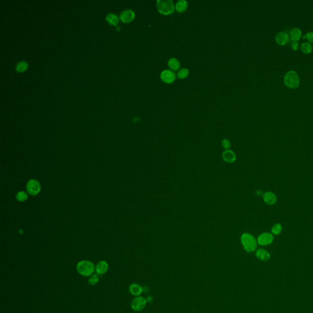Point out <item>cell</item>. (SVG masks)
I'll list each match as a JSON object with an SVG mask.
<instances>
[{"label": "cell", "mask_w": 313, "mask_h": 313, "mask_svg": "<svg viewBox=\"0 0 313 313\" xmlns=\"http://www.w3.org/2000/svg\"><path fill=\"white\" fill-rule=\"evenodd\" d=\"M223 160L227 163H232L236 160V155L234 152L229 149L225 150L222 155Z\"/></svg>", "instance_id": "obj_15"}, {"label": "cell", "mask_w": 313, "mask_h": 313, "mask_svg": "<svg viewBox=\"0 0 313 313\" xmlns=\"http://www.w3.org/2000/svg\"><path fill=\"white\" fill-rule=\"evenodd\" d=\"M301 49L305 53H310L313 50V46L309 42H303L301 45Z\"/></svg>", "instance_id": "obj_21"}, {"label": "cell", "mask_w": 313, "mask_h": 313, "mask_svg": "<svg viewBox=\"0 0 313 313\" xmlns=\"http://www.w3.org/2000/svg\"><path fill=\"white\" fill-rule=\"evenodd\" d=\"M284 82L289 88H297L300 85L299 76L295 70H289L284 75Z\"/></svg>", "instance_id": "obj_3"}, {"label": "cell", "mask_w": 313, "mask_h": 313, "mask_svg": "<svg viewBox=\"0 0 313 313\" xmlns=\"http://www.w3.org/2000/svg\"><path fill=\"white\" fill-rule=\"evenodd\" d=\"M303 39H305L306 38L308 39V40L310 42H312L313 43V32H308L303 37Z\"/></svg>", "instance_id": "obj_26"}, {"label": "cell", "mask_w": 313, "mask_h": 313, "mask_svg": "<svg viewBox=\"0 0 313 313\" xmlns=\"http://www.w3.org/2000/svg\"><path fill=\"white\" fill-rule=\"evenodd\" d=\"M28 64L25 61H21L16 65V70L18 72H23L28 68Z\"/></svg>", "instance_id": "obj_22"}, {"label": "cell", "mask_w": 313, "mask_h": 313, "mask_svg": "<svg viewBox=\"0 0 313 313\" xmlns=\"http://www.w3.org/2000/svg\"><path fill=\"white\" fill-rule=\"evenodd\" d=\"M168 66L172 70H177L180 67V63L176 58H172L168 61Z\"/></svg>", "instance_id": "obj_20"}, {"label": "cell", "mask_w": 313, "mask_h": 313, "mask_svg": "<svg viewBox=\"0 0 313 313\" xmlns=\"http://www.w3.org/2000/svg\"><path fill=\"white\" fill-rule=\"evenodd\" d=\"M189 74V71L188 69L186 68H182L179 70L177 72V76L180 79H184L186 78Z\"/></svg>", "instance_id": "obj_23"}, {"label": "cell", "mask_w": 313, "mask_h": 313, "mask_svg": "<svg viewBox=\"0 0 313 313\" xmlns=\"http://www.w3.org/2000/svg\"><path fill=\"white\" fill-rule=\"evenodd\" d=\"M255 194L258 197H260V196H263V191L261 190H257L256 191H255Z\"/></svg>", "instance_id": "obj_29"}, {"label": "cell", "mask_w": 313, "mask_h": 313, "mask_svg": "<svg viewBox=\"0 0 313 313\" xmlns=\"http://www.w3.org/2000/svg\"><path fill=\"white\" fill-rule=\"evenodd\" d=\"M28 192L31 195H36L40 191V184L36 179L29 180L26 185Z\"/></svg>", "instance_id": "obj_7"}, {"label": "cell", "mask_w": 313, "mask_h": 313, "mask_svg": "<svg viewBox=\"0 0 313 313\" xmlns=\"http://www.w3.org/2000/svg\"><path fill=\"white\" fill-rule=\"evenodd\" d=\"M241 243L247 252L251 253L256 250L258 242L255 237L250 233H243L240 238Z\"/></svg>", "instance_id": "obj_1"}, {"label": "cell", "mask_w": 313, "mask_h": 313, "mask_svg": "<svg viewBox=\"0 0 313 313\" xmlns=\"http://www.w3.org/2000/svg\"><path fill=\"white\" fill-rule=\"evenodd\" d=\"M27 198H28V195L23 191H19L16 195V198L20 201H23L26 200L27 199Z\"/></svg>", "instance_id": "obj_25"}, {"label": "cell", "mask_w": 313, "mask_h": 313, "mask_svg": "<svg viewBox=\"0 0 313 313\" xmlns=\"http://www.w3.org/2000/svg\"><path fill=\"white\" fill-rule=\"evenodd\" d=\"M157 7L159 12L163 15H169L175 11V5L171 0H158Z\"/></svg>", "instance_id": "obj_4"}, {"label": "cell", "mask_w": 313, "mask_h": 313, "mask_svg": "<svg viewBox=\"0 0 313 313\" xmlns=\"http://www.w3.org/2000/svg\"><path fill=\"white\" fill-rule=\"evenodd\" d=\"M283 231V226L279 223H275L271 228V233L274 236L279 235Z\"/></svg>", "instance_id": "obj_19"}, {"label": "cell", "mask_w": 313, "mask_h": 313, "mask_svg": "<svg viewBox=\"0 0 313 313\" xmlns=\"http://www.w3.org/2000/svg\"><path fill=\"white\" fill-rule=\"evenodd\" d=\"M290 46L292 50H297L299 48V45L297 42H292Z\"/></svg>", "instance_id": "obj_28"}, {"label": "cell", "mask_w": 313, "mask_h": 313, "mask_svg": "<svg viewBox=\"0 0 313 313\" xmlns=\"http://www.w3.org/2000/svg\"><path fill=\"white\" fill-rule=\"evenodd\" d=\"M107 21L112 25H117L119 23V17L114 13H109L106 17Z\"/></svg>", "instance_id": "obj_18"}, {"label": "cell", "mask_w": 313, "mask_h": 313, "mask_svg": "<svg viewBox=\"0 0 313 313\" xmlns=\"http://www.w3.org/2000/svg\"><path fill=\"white\" fill-rule=\"evenodd\" d=\"M289 36L288 34L284 31H281L276 33L275 36L276 42L281 45H284L288 43Z\"/></svg>", "instance_id": "obj_12"}, {"label": "cell", "mask_w": 313, "mask_h": 313, "mask_svg": "<svg viewBox=\"0 0 313 313\" xmlns=\"http://www.w3.org/2000/svg\"><path fill=\"white\" fill-rule=\"evenodd\" d=\"M108 269V264L105 261H101L96 265V272L98 275L105 274Z\"/></svg>", "instance_id": "obj_13"}, {"label": "cell", "mask_w": 313, "mask_h": 313, "mask_svg": "<svg viewBox=\"0 0 313 313\" xmlns=\"http://www.w3.org/2000/svg\"><path fill=\"white\" fill-rule=\"evenodd\" d=\"M255 254L258 259L263 262H267L269 261L271 258L270 253L263 248H259L256 250Z\"/></svg>", "instance_id": "obj_10"}, {"label": "cell", "mask_w": 313, "mask_h": 313, "mask_svg": "<svg viewBox=\"0 0 313 313\" xmlns=\"http://www.w3.org/2000/svg\"><path fill=\"white\" fill-rule=\"evenodd\" d=\"M130 293L135 297L140 296L143 292V288L138 283L131 284L129 286Z\"/></svg>", "instance_id": "obj_14"}, {"label": "cell", "mask_w": 313, "mask_h": 313, "mask_svg": "<svg viewBox=\"0 0 313 313\" xmlns=\"http://www.w3.org/2000/svg\"><path fill=\"white\" fill-rule=\"evenodd\" d=\"M175 73L170 70H164L161 73L160 78L163 82L166 83H171L175 80Z\"/></svg>", "instance_id": "obj_9"}, {"label": "cell", "mask_w": 313, "mask_h": 313, "mask_svg": "<svg viewBox=\"0 0 313 313\" xmlns=\"http://www.w3.org/2000/svg\"><path fill=\"white\" fill-rule=\"evenodd\" d=\"M99 281V278L97 274H92L88 279V283L90 285L94 286L97 284Z\"/></svg>", "instance_id": "obj_24"}, {"label": "cell", "mask_w": 313, "mask_h": 313, "mask_svg": "<svg viewBox=\"0 0 313 313\" xmlns=\"http://www.w3.org/2000/svg\"><path fill=\"white\" fill-rule=\"evenodd\" d=\"M188 7V3L186 0H180L178 1L175 4V9L177 12L182 13L184 12Z\"/></svg>", "instance_id": "obj_17"}, {"label": "cell", "mask_w": 313, "mask_h": 313, "mask_svg": "<svg viewBox=\"0 0 313 313\" xmlns=\"http://www.w3.org/2000/svg\"><path fill=\"white\" fill-rule=\"evenodd\" d=\"M222 146H223V147L225 149H226H226H229V148L231 146L230 141L228 139H225L223 140V141H222Z\"/></svg>", "instance_id": "obj_27"}, {"label": "cell", "mask_w": 313, "mask_h": 313, "mask_svg": "<svg viewBox=\"0 0 313 313\" xmlns=\"http://www.w3.org/2000/svg\"><path fill=\"white\" fill-rule=\"evenodd\" d=\"M263 199L264 202L269 206L275 205L277 202V197L275 194L270 191H267L263 193Z\"/></svg>", "instance_id": "obj_8"}, {"label": "cell", "mask_w": 313, "mask_h": 313, "mask_svg": "<svg viewBox=\"0 0 313 313\" xmlns=\"http://www.w3.org/2000/svg\"><path fill=\"white\" fill-rule=\"evenodd\" d=\"M301 31L298 28H295L292 29L289 33V37L292 40V42H297L301 38Z\"/></svg>", "instance_id": "obj_16"}, {"label": "cell", "mask_w": 313, "mask_h": 313, "mask_svg": "<svg viewBox=\"0 0 313 313\" xmlns=\"http://www.w3.org/2000/svg\"><path fill=\"white\" fill-rule=\"evenodd\" d=\"M96 270V266L92 262L83 260L80 261L76 265V270L78 273L83 276H91Z\"/></svg>", "instance_id": "obj_2"}, {"label": "cell", "mask_w": 313, "mask_h": 313, "mask_svg": "<svg viewBox=\"0 0 313 313\" xmlns=\"http://www.w3.org/2000/svg\"><path fill=\"white\" fill-rule=\"evenodd\" d=\"M135 13L130 9L124 11L120 15L121 20L124 23H129L132 22L135 18Z\"/></svg>", "instance_id": "obj_11"}, {"label": "cell", "mask_w": 313, "mask_h": 313, "mask_svg": "<svg viewBox=\"0 0 313 313\" xmlns=\"http://www.w3.org/2000/svg\"><path fill=\"white\" fill-rule=\"evenodd\" d=\"M148 301L146 299L142 296L136 297L133 299L131 303V308L132 309L137 312H139L144 310L146 306Z\"/></svg>", "instance_id": "obj_5"}, {"label": "cell", "mask_w": 313, "mask_h": 313, "mask_svg": "<svg viewBox=\"0 0 313 313\" xmlns=\"http://www.w3.org/2000/svg\"><path fill=\"white\" fill-rule=\"evenodd\" d=\"M274 240V235L268 232H263L257 238L258 243L261 246H268L273 243Z\"/></svg>", "instance_id": "obj_6"}]
</instances>
